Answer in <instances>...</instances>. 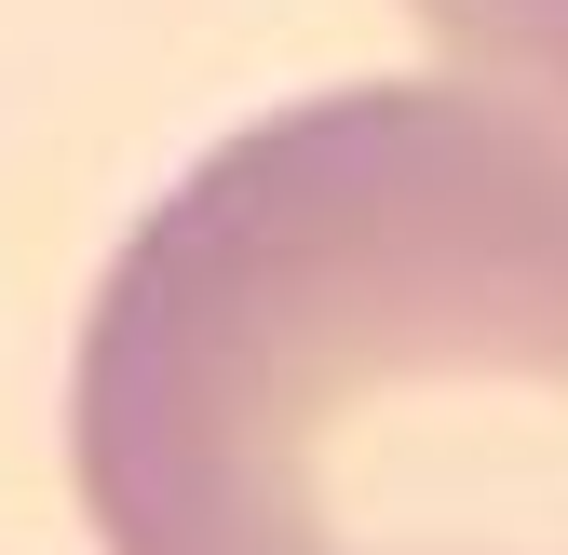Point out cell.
Here are the masks:
<instances>
[{
	"label": "cell",
	"mask_w": 568,
	"mask_h": 555,
	"mask_svg": "<svg viewBox=\"0 0 568 555\" xmlns=\"http://www.w3.org/2000/svg\"><path fill=\"white\" fill-rule=\"evenodd\" d=\"M406 14L434 28L474 82H501V95L568 122V0H406Z\"/></svg>",
	"instance_id": "cell-2"
},
{
	"label": "cell",
	"mask_w": 568,
	"mask_h": 555,
	"mask_svg": "<svg viewBox=\"0 0 568 555\" xmlns=\"http://www.w3.org/2000/svg\"><path fill=\"white\" fill-rule=\"evenodd\" d=\"M95 555H568V122L338 82L122 231L68 366Z\"/></svg>",
	"instance_id": "cell-1"
}]
</instances>
